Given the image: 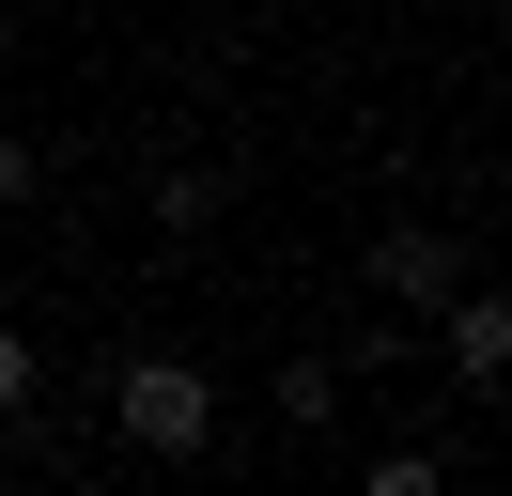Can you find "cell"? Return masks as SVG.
I'll return each mask as SVG.
<instances>
[{
  "label": "cell",
  "instance_id": "obj_3",
  "mask_svg": "<svg viewBox=\"0 0 512 496\" xmlns=\"http://www.w3.org/2000/svg\"><path fill=\"white\" fill-rule=\"evenodd\" d=\"M450 279H481V264H466V233H419V217H404V233L373 248V295H388V310H435Z\"/></svg>",
  "mask_w": 512,
  "mask_h": 496
},
{
  "label": "cell",
  "instance_id": "obj_1",
  "mask_svg": "<svg viewBox=\"0 0 512 496\" xmlns=\"http://www.w3.org/2000/svg\"><path fill=\"white\" fill-rule=\"evenodd\" d=\"M109 450H140V465H202V450H218V372L171 357V341H156V357H125V372H109Z\"/></svg>",
  "mask_w": 512,
  "mask_h": 496
},
{
  "label": "cell",
  "instance_id": "obj_2",
  "mask_svg": "<svg viewBox=\"0 0 512 496\" xmlns=\"http://www.w3.org/2000/svg\"><path fill=\"white\" fill-rule=\"evenodd\" d=\"M435 357H450V388H481V403L512 388V310L481 295V279H450V295H435Z\"/></svg>",
  "mask_w": 512,
  "mask_h": 496
},
{
  "label": "cell",
  "instance_id": "obj_6",
  "mask_svg": "<svg viewBox=\"0 0 512 496\" xmlns=\"http://www.w3.org/2000/svg\"><path fill=\"white\" fill-rule=\"evenodd\" d=\"M404 357H419V310H373V326L342 341V388H357V372H404Z\"/></svg>",
  "mask_w": 512,
  "mask_h": 496
},
{
  "label": "cell",
  "instance_id": "obj_10",
  "mask_svg": "<svg viewBox=\"0 0 512 496\" xmlns=\"http://www.w3.org/2000/svg\"><path fill=\"white\" fill-rule=\"evenodd\" d=\"M0 62H16V16H0Z\"/></svg>",
  "mask_w": 512,
  "mask_h": 496
},
{
  "label": "cell",
  "instance_id": "obj_4",
  "mask_svg": "<svg viewBox=\"0 0 512 496\" xmlns=\"http://www.w3.org/2000/svg\"><path fill=\"white\" fill-rule=\"evenodd\" d=\"M280 419L295 434H342V357H280Z\"/></svg>",
  "mask_w": 512,
  "mask_h": 496
},
{
  "label": "cell",
  "instance_id": "obj_7",
  "mask_svg": "<svg viewBox=\"0 0 512 496\" xmlns=\"http://www.w3.org/2000/svg\"><path fill=\"white\" fill-rule=\"evenodd\" d=\"M357 481H373V496H450V450H373Z\"/></svg>",
  "mask_w": 512,
  "mask_h": 496
},
{
  "label": "cell",
  "instance_id": "obj_5",
  "mask_svg": "<svg viewBox=\"0 0 512 496\" xmlns=\"http://www.w3.org/2000/svg\"><path fill=\"white\" fill-rule=\"evenodd\" d=\"M218 202H233L218 171H156V233H218Z\"/></svg>",
  "mask_w": 512,
  "mask_h": 496
},
{
  "label": "cell",
  "instance_id": "obj_9",
  "mask_svg": "<svg viewBox=\"0 0 512 496\" xmlns=\"http://www.w3.org/2000/svg\"><path fill=\"white\" fill-rule=\"evenodd\" d=\"M32 388H47V372H32V341L0 326V419H16V403H32Z\"/></svg>",
  "mask_w": 512,
  "mask_h": 496
},
{
  "label": "cell",
  "instance_id": "obj_8",
  "mask_svg": "<svg viewBox=\"0 0 512 496\" xmlns=\"http://www.w3.org/2000/svg\"><path fill=\"white\" fill-rule=\"evenodd\" d=\"M32 186H47V155H32V140H16V124H0V217L32 202Z\"/></svg>",
  "mask_w": 512,
  "mask_h": 496
}]
</instances>
